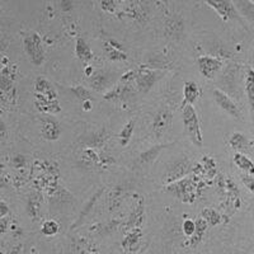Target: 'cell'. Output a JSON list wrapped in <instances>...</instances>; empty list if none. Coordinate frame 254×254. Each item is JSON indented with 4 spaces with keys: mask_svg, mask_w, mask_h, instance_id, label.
Returning a JSON list of instances; mask_svg holds the SVG:
<instances>
[{
    "mask_svg": "<svg viewBox=\"0 0 254 254\" xmlns=\"http://www.w3.org/2000/svg\"><path fill=\"white\" fill-rule=\"evenodd\" d=\"M133 130H135V120H130L125 124V126L122 127V130L119 133V141L121 146H127L128 142H130L131 137H132Z\"/></svg>",
    "mask_w": 254,
    "mask_h": 254,
    "instance_id": "cell-24",
    "label": "cell"
},
{
    "mask_svg": "<svg viewBox=\"0 0 254 254\" xmlns=\"http://www.w3.org/2000/svg\"><path fill=\"white\" fill-rule=\"evenodd\" d=\"M84 74H85V76L90 78L94 74V70H93V67L90 65H88V67H85V70H84Z\"/></svg>",
    "mask_w": 254,
    "mask_h": 254,
    "instance_id": "cell-39",
    "label": "cell"
},
{
    "mask_svg": "<svg viewBox=\"0 0 254 254\" xmlns=\"http://www.w3.org/2000/svg\"><path fill=\"white\" fill-rule=\"evenodd\" d=\"M242 182L243 185L246 186L249 190H251L252 193L254 194V178L251 176V174L246 173L242 176Z\"/></svg>",
    "mask_w": 254,
    "mask_h": 254,
    "instance_id": "cell-33",
    "label": "cell"
},
{
    "mask_svg": "<svg viewBox=\"0 0 254 254\" xmlns=\"http://www.w3.org/2000/svg\"><path fill=\"white\" fill-rule=\"evenodd\" d=\"M59 6L64 13H67L74 8V1L72 0H59Z\"/></svg>",
    "mask_w": 254,
    "mask_h": 254,
    "instance_id": "cell-34",
    "label": "cell"
},
{
    "mask_svg": "<svg viewBox=\"0 0 254 254\" xmlns=\"http://www.w3.org/2000/svg\"><path fill=\"white\" fill-rule=\"evenodd\" d=\"M199 97V88L194 81H186L183 87V103L182 107L187 104H193Z\"/></svg>",
    "mask_w": 254,
    "mask_h": 254,
    "instance_id": "cell-19",
    "label": "cell"
},
{
    "mask_svg": "<svg viewBox=\"0 0 254 254\" xmlns=\"http://www.w3.org/2000/svg\"><path fill=\"white\" fill-rule=\"evenodd\" d=\"M35 97L36 107L40 112L46 113V115H56L61 111L58 98H51V97H45L40 94H35Z\"/></svg>",
    "mask_w": 254,
    "mask_h": 254,
    "instance_id": "cell-11",
    "label": "cell"
},
{
    "mask_svg": "<svg viewBox=\"0 0 254 254\" xmlns=\"http://www.w3.org/2000/svg\"><path fill=\"white\" fill-rule=\"evenodd\" d=\"M8 212H9L8 205H6L4 201H1V202H0V217H5L6 215H8Z\"/></svg>",
    "mask_w": 254,
    "mask_h": 254,
    "instance_id": "cell-38",
    "label": "cell"
},
{
    "mask_svg": "<svg viewBox=\"0 0 254 254\" xmlns=\"http://www.w3.org/2000/svg\"><path fill=\"white\" fill-rule=\"evenodd\" d=\"M144 216H145V208L142 202H140L139 205L135 206L132 210V212L130 214L128 219H127L126 224H125V230H131V229L135 228H140L144 221Z\"/></svg>",
    "mask_w": 254,
    "mask_h": 254,
    "instance_id": "cell-15",
    "label": "cell"
},
{
    "mask_svg": "<svg viewBox=\"0 0 254 254\" xmlns=\"http://www.w3.org/2000/svg\"><path fill=\"white\" fill-rule=\"evenodd\" d=\"M192 171H193V164L190 163V159H177V160H173L167 165L163 179H164L165 185H171V183L177 182L179 179L188 177V174L192 173Z\"/></svg>",
    "mask_w": 254,
    "mask_h": 254,
    "instance_id": "cell-4",
    "label": "cell"
},
{
    "mask_svg": "<svg viewBox=\"0 0 254 254\" xmlns=\"http://www.w3.org/2000/svg\"><path fill=\"white\" fill-rule=\"evenodd\" d=\"M246 93L252 112L254 113V69L248 67L246 75Z\"/></svg>",
    "mask_w": 254,
    "mask_h": 254,
    "instance_id": "cell-23",
    "label": "cell"
},
{
    "mask_svg": "<svg viewBox=\"0 0 254 254\" xmlns=\"http://www.w3.org/2000/svg\"><path fill=\"white\" fill-rule=\"evenodd\" d=\"M205 1L220 15L222 20L228 22V20L239 19L237 8L231 0H205Z\"/></svg>",
    "mask_w": 254,
    "mask_h": 254,
    "instance_id": "cell-6",
    "label": "cell"
},
{
    "mask_svg": "<svg viewBox=\"0 0 254 254\" xmlns=\"http://www.w3.org/2000/svg\"><path fill=\"white\" fill-rule=\"evenodd\" d=\"M61 135V128L59 122L51 117H46L42 120V125H41V136L47 141H56L59 140Z\"/></svg>",
    "mask_w": 254,
    "mask_h": 254,
    "instance_id": "cell-12",
    "label": "cell"
},
{
    "mask_svg": "<svg viewBox=\"0 0 254 254\" xmlns=\"http://www.w3.org/2000/svg\"><path fill=\"white\" fill-rule=\"evenodd\" d=\"M59 230H60V226L55 220H47L41 226V233L46 237H54L58 234Z\"/></svg>",
    "mask_w": 254,
    "mask_h": 254,
    "instance_id": "cell-29",
    "label": "cell"
},
{
    "mask_svg": "<svg viewBox=\"0 0 254 254\" xmlns=\"http://www.w3.org/2000/svg\"><path fill=\"white\" fill-rule=\"evenodd\" d=\"M142 238V231L140 228L131 229V230L126 231V235L122 239L121 246L124 248L125 252H128V253H132L136 252L140 247V242H141Z\"/></svg>",
    "mask_w": 254,
    "mask_h": 254,
    "instance_id": "cell-13",
    "label": "cell"
},
{
    "mask_svg": "<svg viewBox=\"0 0 254 254\" xmlns=\"http://www.w3.org/2000/svg\"><path fill=\"white\" fill-rule=\"evenodd\" d=\"M70 92L75 95L76 98L80 99V101H83V102L90 101V98H92V94H90L89 90H88L87 88H84L83 85H76V87H71V88H70Z\"/></svg>",
    "mask_w": 254,
    "mask_h": 254,
    "instance_id": "cell-30",
    "label": "cell"
},
{
    "mask_svg": "<svg viewBox=\"0 0 254 254\" xmlns=\"http://www.w3.org/2000/svg\"><path fill=\"white\" fill-rule=\"evenodd\" d=\"M173 115L169 110L159 111L153 120V132L156 137H162L172 126Z\"/></svg>",
    "mask_w": 254,
    "mask_h": 254,
    "instance_id": "cell-9",
    "label": "cell"
},
{
    "mask_svg": "<svg viewBox=\"0 0 254 254\" xmlns=\"http://www.w3.org/2000/svg\"><path fill=\"white\" fill-rule=\"evenodd\" d=\"M229 145H230L231 149L237 150L238 153H242V151L248 150L251 142L248 141L247 136L243 135L242 132H234L229 139Z\"/></svg>",
    "mask_w": 254,
    "mask_h": 254,
    "instance_id": "cell-22",
    "label": "cell"
},
{
    "mask_svg": "<svg viewBox=\"0 0 254 254\" xmlns=\"http://www.w3.org/2000/svg\"><path fill=\"white\" fill-rule=\"evenodd\" d=\"M234 164L242 171H244L248 174H254V163L251 159L243 153H237L234 155Z\"/></svg>",
    "mask_w": 254,
    "mask_h": 254,
    "instance_id": "cell-25",
    "label": "cell"
},
{
    "mask_svg": "<svg viewBox=\"0 0 254 254\" xmlns=\"http://www.w3.org/2000/svg\"><path fill=\"white\" fill-rule=\"evenodd\" d=\"M251 3H252V4H253V5H254V0H251Z\"/></svg>",
    "mask_w": 254,
    "mask_h": 254,
    "instance_id": "cell-42",
    "label": "cell"
},
{
    "mask_svg": "<svg viewBox=\"0 0 254 254\" xmlns=\"http://www.w3.org/2000/svg\"><path fill=\"white\" fill-rule=\"evenodd\" d=\"M20 249H22V244L17 246V248H13V251L10 252V254H18L20 252Z\"/></svg>",
    "mask_w": 254,
    "mask_h": 254,
    "instance_id": "cell-41",
    "label": "cell"
},
{
    "mask_svg": "<svg viewBox=\"0 0 254 254\" xmlns=\"http://www.w3.org/2000/svg\"><path fill=\"white\" fill-rule=\"evenodd\" d=\"M104 51H106V55H107V58L110 59L111 61L127 60V55L122 51L121 46L113 40H111L110 42H106V44H104Z\"/></svg>",
    "mask_w": 254,
    "mask_h": 254,
    "instance_id": "cell-20",
    "label": "cell"
},
{
    "mask_svg": "<svg viewBox=\"0 0 254 254\" xmlns=\"http://www.w3.org/2000/svg\"><path fill=\"white\" fill-rule=\"evenodd\" d=\"M212 95H214L215 102L219 104V107L221 108V110L225 111L228 115H230L231 117H234V119H242V113H240L239 108H238L237 104L234 103V101H233L228 94H225V93L220 89H214Z\"/></svg>",
    "mask_w": 254,
    "mask_h": 254,
    "instance_id": "cell-8",
    "label": "cell"
},
{
    "mask_svg": "<svg viewBox=\"0 0 254 254\" xmlns=\"http://www.w3.org/2000/svg\"><path fill=\"white\" fill-rule=\"evenodd\" d=\"M164 147L165 145H155V146L147 149L146 151L140 154V162L144 163V164H149V163L154 162Z\"/></svg>",
    "mask_w": 254,
    "mask_h": 254,
    "instance_id": "cell-27",
    "label": "cell"
},
{
    "mask_svg": "<svg viewBox=\"0 0 254 254\" xmlns=\"http://www.w3.org/2000/svg\"><path fill=\"white\" fill-rule=\"evenodd\" d=\"M117 226H119V221H115V220H113V221H111L108 225H106L103 229H102L101 234L102 235L110 234V233H112L113 230H116V229H117Z\"/></svg>",
    "mask_w": 254,
    "mask_h": 254,
    "instance_id": "cell-35",
    "label": "cell"
},
{
    "mask_svg": "<svg viewBox=\"0 0 254 254\" xmlns=\"http://www.w3.org/2000/svg\"><path fill=\"white\" fill-rule=\"evenodd\" d=\"M101 5L103 10L112 13L115 10V0H102Z\"/></svg>",
    "mask_w": 254,
    "mask_h": 254,
    "instance_id": "cell-36",
    "label": "cell"
},
{
    "mask_svg": "<svg viewBox=\"0 0 254 254\" xmlns=\"http://www.w3.org/2000/svg\"><path fill=\"white\" fill-rule=\"evenodd\" d=\"M92 102L90 101H85V102H83V110L84 111H90L92 110Z\"/></svg>",
    "mask_w": 254,
    "mask_h": 254,
    "instance_id": "cell-40",
    "label": "cell"
},
{
    "mask_svg": "<svg viewBox=\"0 0 254 254\" xmlns=\"http://www.w3.org/2000/svg\"><path fill=\"white\" fill-rule=\"evenodd\" d=\"M75 55L79 61L87 65L93 59V51L88 42L83 37H78L75 41Z\"/></svg>",
    "mask_w": 254,
    "mask_h": 254,
    "instance_id": "cell-16",
    "label": "cell"
},
{
    "mask_svg": "<svg viewBox=\"0 0 254 254\" xmlns=\"http://www.w3.org/2000/svg\"><path fill=\"white\" fill-rule=\"evenodd\" d=\"M199 72L206 79H214L222 66V61L215 56H199L197 60Z\"/></svg>",
    "mask_w": 254,
    "mask_h": 254,
    "instance_id": "cell-7",
    "label": "cell"
},
{
    "mask_svg": "<svg viewBox=\"0 0 254 254\" xmlns=\"http://www.w3.org/2000/svg\"><path fill=\"white\" fill-rule=\"evenodd\" d=\"M90 254H98V252H94V253H90Z\"/></svg>",
    "mask_w": 254,
    "mask_h": 254,
    "instance_id": "cell-43",
    "label": "cell"
},
{
    "mask_svg": "<svg viewBox=\"0 0 254 254\" xmlns=\"http://www.w3.org/2000/svg\"><path fill=\"white\" fill-rule=\"evenodd\" d=\"M23 49L29 61L33 65L41 66L45 63V49L42 46V40L37 32H31L24 36Z\"/></svg>",
    "mask_w": 254,
    "mask_h": 254,
    "instance_id": "cell-3",
    "label": "cell"
},
{
    "mask_svg": "<svg viewBox=\"0 0 254 254\" xmlns=\"http://www.w3.org/2000/svg\"><path fill=\"white\" fill-rule=\"evenodd\" d=\"M110 75L104 70H98V71H94L92 76L89 78L90 87L93 88L97 92H103L106 88H108L110 85Z\"/></svg>",
    "mask_w": 254,
    "mask_h": 254,
    "instance_id": "cell-17",
    "label": "cell"
},
{
    "mask_svg": "<svg viewBox=\"0 0 254 254\" xmlns=\"http://www.w3.org/2000/svg\"><path fill=\"white\" fill-rule=\"evenodd\" d=\"M122 193H124V190L121 187H115L111 190L110 198H108V207H110V211H113L119 207L122 201Z\"/></svg>",
    "mask_w": 254,
    "mask_h": 254,
    "instance_id": "cell-28",
    "label": "cell"
},
{
    "mask_svg": "<svg viewBox=\"0 0 254 254\" xmlns=\"http://www.w3.org/2000/svg\"><path fill=\"white\" fill-rule=\"evenodd\" d=\"M101 193H102V190H99L98 193H95L94 196H93L92 198H90L89 203H88V205H85V207H84V211H83V212H81V215H80V217H79V220H83V217L85 216V215H88V212H89V211L92 210L93 205H94L95 201H97V199H98V197L101 196Z\"/></svg>",
    "mask_w": 254,
    "mask_h": 254,
    "instance_id": "cell-32",
    "label": "cell"
},
{
    "mask_svg": "<svg viewBox=\"0 0 254 254\" xmlns=\"http://www.w3.org/2000/svg\"><path fill=\"white\" fill-rule=\"evenodd\" d=\"M13 163H14V165L17 168H22L24 164H26V159H24L22 155H17L13 158Z\"/></svg>",
    "mask_w": 254,
    "mask_h": 254,
    "instance_id": "cell-37",
    "label": "cell"
},
{
    "mask_svg": "<svg viewBox=\"0 0 254 254\" xmlns=\"http://www.w3.org/2000/svg\"><path fill=\"white\" fill-rule=\"evenodd\" d=\"M203 181L198 177H186V178L179 179L177 182L167 185V190L171 194H173L176 198L186 203H193L199 196V190L202 187Z\"/></svg>",
    "mask_w": 254,
    "mask_h": 254,
    "instance_id": "cell-1",
    "label": "cell"
},
{
    "mask_svg": "<svg viewBox=\"0 0 254 254\" xmlns=\"http://www.w3.org/2000/svg\"><path fill=\"white\" fill-rule=\"evenodd\" d=\"M41 205H42V194L40 192H32L27 198L26 211L32 221H40Z\"/></svg>",
    "mask_w": 254,
    "mask_h": 254,
    "instance_id": "cell-14",
    "label": "cell"
},
{
    "mask_svg": "<svg viewBox=\"0 0 254 254\" xmlns=\"http://www.w3.org/2000/svg\"><path fill=\"white\" fill-rule=\"evenodd\" d=\"M160 76H162V72L158 71V70L141 66L136 71V87L141 93L150 92L151 88L154 87V84L160 79Z\"/></svg>",
    "mask_w": 254,
    "mask_h": 254,
    "instance_id": "cell-5",
    "label": "cell"
},
{
    "mask_svg": "<svg viewBox=\"0 0 254 254\" xmlns=\"http://www.w3.org/2000/svg\"><path fill=\"white\" fill-rule=\"evenodd\" d=\"M201 216L207 221L208 226H211V228L219 225V224H221L222 221L221 215H220L215 208H211V207L203 208L202 212H201Z\"/></svg>",
    "mask_w": 254,
    "mask_h": 254,
    "instance_id": "cell-26",
    "label": "cell"
},
{
    "mask_svg": "<svg viewBox=\"0 0 254 254\" xmlns=\"http://www.w3.org/2000/svg\"><path fill=\"white\" fill-rule=\"evenodd\" d=\"M108 139H110V135L104 128L101 130L92 131V132L87 133L81 137V142L87 147H93V149H102V147L106 146Z\"/></svg>",
    "mask_w": 254,
    "mask_h": 254,
    "instance_id": "cell-10",
    "label": "cell"
},
{
    "mask_svg": "<svg viewBox=\"0 0 254 254\" xmlns=\"http://www.w3.org/2000/svg\"><path fill=\"white\" fill-rule=\"evenodd\" d=\"M183 233H185L186 237L190 238L192 235L194 234V231H196V221H193V220H185V222H183Z\"/></svg>",
    "mask_w": 254,
    "mask_h": 254,
    "instance_id": "cell-31",
    "label": "cell"
},
{
    "mask_svg": "<svg viewBox=\"0 0 254 254\" xmlns=\"http://www.w3.org/2000/svg\"><path fill=\"white\" fill-rule=\"evenodd\" d=\"M182 117L185 130L187 135L190 136V141L193 142L196 146H202L203 137L201 132V125H199L198 115L194 110L193 104H187L182 107Z\"/></svg>",
    "mask_w": 254,
    "mask_h": 254,
    "instance_id": "cell-2",
    "label": "cell"
},
{
    "mask_svg": "<svg viewBox=\"0 0 254 254\" xmlns=\"http://www.w3.org/2000/svg\"><path fill=\"white\" fill-rule=\"evenodd\" d=\"M35 94L45 95V97H51V98H58V93L52 84L44 76H38L35 81Z\"/></svg>",
    "mask_w": 254,
    "mask_h": 254,
    "instance_id": "cell-18",
    "label": "cell"
},
{
    "mask_svg": "<svg viewBox=\"0 0 254 254\" xmlns=\"http://www.w3.org/2000/svg\"><path fill=\"white\" fill-rule=\"evenodd\" d=\"M207 229H208V224L202 216H201V219H197L196 220V231H194V234L192 235L190 239H188V242H187L188 246L190 247L198 246L199 243L202 242V239H203V237H205Z\"/></svg>",
    "mask_w": 254,
    "mask_h": 254,
    "instance_id": "cell-21",
    "label": "cell"
}]
</instances>
